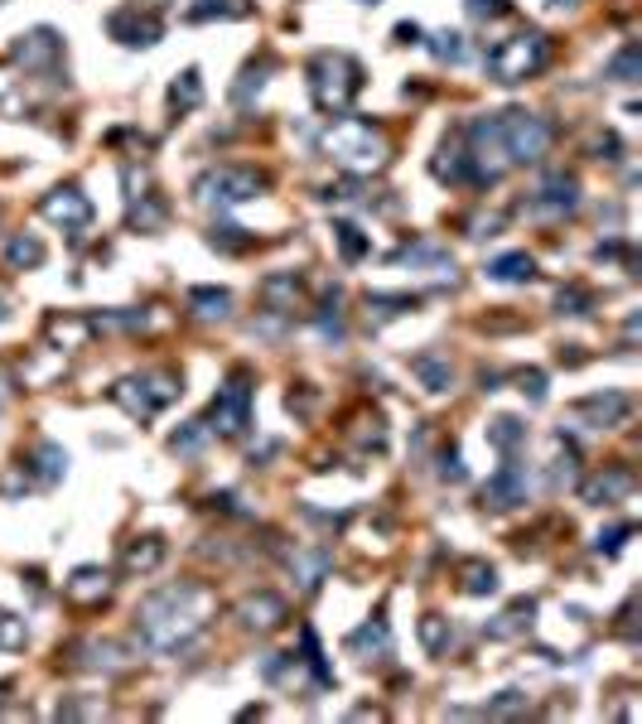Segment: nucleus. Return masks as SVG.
Segmentation results:
<instances>
[{"label": "nucleus", "mask_w": 642, "mask_h": 724, "mask_svg": "<svg viewBox=\"0 0 642 724\" xmlns=\"http://www.w3.org/2000/svg\"><path fill=\"white\" fill-rule=\"evenodd\" d=\"M329 150H334L348 169H377L382 160H387L382 136H372V126H358V121H348V126L329 131Z\"/></svg>", "instance_id": "obj_1"}, {"label": "nucleus", "mask_w": 642, "mask_h": 724, "mask_svg": "<svg viewBox=\"0 0 642 724\" xmlns=\"http://www.w3.org/2000/svg\"><path fill=\"white\" fill-rule=\"evenodd\" d=\"M546 63V44H541V34H517L507 49L493 54V73L503 78V83H517V78H527Z\"/></svg>", "instance_id": "obj_2"}, {"label": "nucleus", "mask_w": 642, "mask_h": 724, "mask_svg": "<svg viewBox=\"0 0 642 724\" xmlns=\"http://www.w3.org/2000/svg\"><path fill=\"white\" fill-rule=\"evenodd\" d=\"M507 136H512V150L531 160V155H541V145H546V126L541 121H531V116H512L507 121Z\"/></svg>", "instance_id": "obj_3"}, {"label": "nucleus", "mask_w": 642, "mask_h": 724, "mask_svg": "<svg viewBox=\"0 0 642 724\" xmlns=\"http://www.w3.org/2000/svg\"><path fill=\"white\" fill-rule=\"evenodd\" d=\"M242 416H247V391L232 387V391L223 396V401L213 406V420H223V430L232 435V430H242Z\"/></svg>", "instance_id": "obj_4"}, {"label": "nucleus", "mask_w": 642, "mask_h": 724, "mask_svg": "<svg viewBox=\"0 0 642 724\" xmlns=\"http://www.w3.org/2000/svg\"><path fill=\"white\" fill-rule=\"evenodd\" d=\"M44 213H49V218H63V223H83V218H87V203L73 194V189H68L63 198H49V203H44Z\"/></svg>", "instance_id": "obj_5"}, {"label": "nucleus", "mask_w": 642, "mask_h": 724, "mask_svg": "<svg viewBox=\"0 0 642 724\" xmlns=\"http://www.w3.org/2000/svg\"><path fill=\"white\" fill-rule=\"evenodd\" d=\"M498 276H503V280L531 276V261H527V256H507V261H498Z\"/></svg>", "instance_id": "obj_6"}]
</instances>
